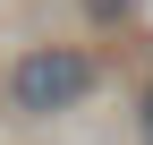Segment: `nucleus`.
Returning <instances> with one entry per match:
<instances>
[{"label":"nucleus","mask_w":153,"mask_h":145,"mask_svg":"<svg viewBox=\"0 0 153 145\" xmlns=\"http://www.w3.org/2000/svg\"><path fill=\"white\" fill-rule=\"evenodd\" d=\"M85 85H94L85 51H26L17 77H9V102L34 111V120H51V111H68V102H85Z\"/></svg>","instance_id":"obj_1"}]
</instances>
